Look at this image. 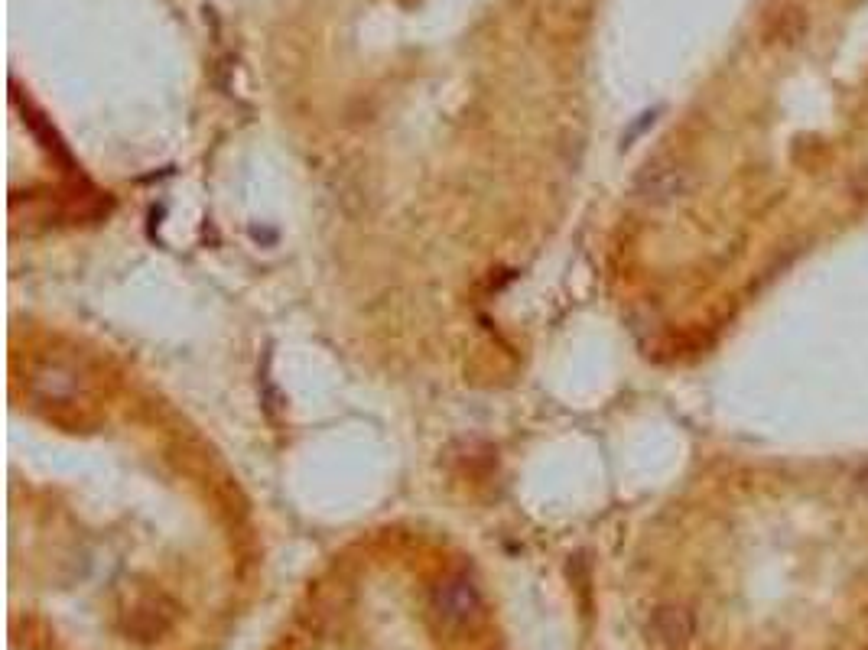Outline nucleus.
I'll return each mask as SVG.
<instances>
[{
    "label": "nucleus",
    "instance_id": "obj_1",
    "mask_svg": "<svg viewBox=\"0 0 868 650\" xmlns=\"http://www.w3.org/2000/svg\"><path fill=\"white\" fill-rule=\"evenodd\" d=\"M430 611L446 631H462L482 618V592L469 572H449L433 585Z\"/></svg>",
    "mask_w": 868,
    "mask_h": 650
},
{
    "label": "nucleus",
    "instance_id": "obj_2",
    "mask_svg": "<svg viewBox=\"0 0 868 650\" xmlns=\"http://www.w3.org/2000/svg\"><path fill=\"white\" fill-rule=\"evenodd\" d=\"M693 179L683 166L670 160H654L647 163L638 176H634V195L647 205H673L683 195H690Z\"/></svg>",
    "mask_w": 868,
    "mask_h": 650
},
{
    "label": "nucleus",
    "instance_id": "obj_3",
    "mask_svg": "<svg viewBox=\"0 0 868 650\" xmlns=\"http://www.w3.org/2000/svg\"><path fill=\"white\" fill-rule=\"evenodd\" d=\"M176 624V605L166 602L163 595H150L140 598L124 615V631L140 644H153L160 641L163 634H170Z\"/></svg>",
    "mask_w": 868,
    "mask_h": 650
},
{
    "label": "nucleus",
    "instance_id": "obj_4",
    "mask_svg": "<svg viewBox=\"0 0 868 650\" xmlns=\"http://www.w3.org/2000/svg\"><path fill=\"white\" fill-rule=\"evenodd\" d=\"M693 631V615L680 605H660L647 621V634L654 637V644L667 650H683L693 641Z\"/></svg>",
    "mask_w": 868,
    "mask_h": 650
},
{
    "label": "nucleus",
    "instance_id": "obj_5",
    "mask_svg": "<svg viewBox=\"0 0 868 650\" xmlns=\"http://www.w3.org/2000/svg\"><path fill=\"white\" fill-rule=\"evenodd\" d=\"M30 387H33L36 397L62 403V400H72L75 394H79L82 377L75 374L72 368H66V364H43V368L33 371Z\"/></svg>",
    "mask_w": 868,
    "mask_h": 650
},
{
    "label": "nucleus",
    "instance_id": "obj_6",
    "mask_svg": "<svg viewBox=\"0 0 868 650\" xmlns=\"http://www.w3.org/2000/svg\"><path fill=\"white\" fill-rule=\"evenodd\" d=\"M859 488H862V491L868 494V465L862 468V475H859Z\"/></svg>",
    "mask_w": 868,
    "mask_h": 650
}]
</instances>
